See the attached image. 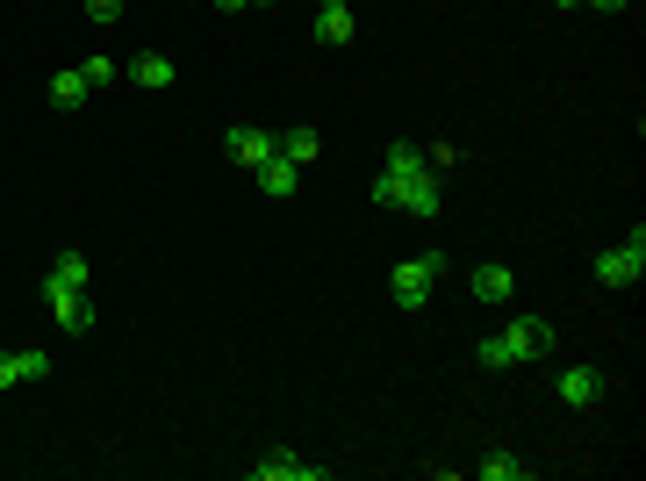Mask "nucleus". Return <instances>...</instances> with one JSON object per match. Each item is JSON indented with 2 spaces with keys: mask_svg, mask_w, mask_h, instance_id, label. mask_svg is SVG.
I'll return each instance as SVG.
<instances>
[{
  "mask_svg": "<svg viewBox=\"0 0 646 481\" xmlns=\"http://www.w3.org/2000/svg\"><path fill=\"white\" fill-rule=\"evenodd\" d=\"M511 288H517V280H511V266H496V259H488V266H474V295H482V303H511Z\"/></svg>",
  "mask_w": 646,
  "mask_h": 481,
  "instance_id": "2eb2a0df",
  "label": "nucleus"
},
{
  "mask_svg": "<svg viewBox=\"0 0 646 481\" xmlns=\"http://www.w3.org/2000/svg\"><path fill=\"white\" fill-rule=\"evenodd\" d=\"M51 373V352L22 345V352H0V388H22V381H43Z\"/></svg>",
  "mask_w": 646,
  "mask_h": 481,
  "instance_id": "6e6552de",
  "label": "nucleus"
},
{
  "mask_svg": "<svg viewBox=\"0 0 646 481\" xmlns=\"http://www.w3.org/2000/svg\"><path fill=\"white\" fill-rule=\"evenodd\" d=\"M259 187H266V194H273V202H287V194H295V187H302V165H287L281 152H273L266 165H259Z\"/></svg>",
  "mask_w": 646,
  "mask_h": 481,
  "instance_id": "ddd939ff",
  "label": "nucleus"
},
{
  "mask_svg": "<svg viewBox=\"0 0 646 481\" xmlns=\"http://www.w3.org/2000/svg\"><path fill=\"white\" fill-rule=\"evenodd\" d=\"M215 8H223V14H244V8H252V0H215Z\"/></svg>",
  "mask_w": 646,
  "mask_h": 481,
  "instance_id": "412c9836",
  "label": "nucleus"
},
{
  "mask_svg": "<svg viewBox=\"0 0 646 481\" xmlns=\"http://www.w3.org/2000/svg\"><path fill=\"white\" fill-rule=\"evenodd\" d=\"M130 80H137V86H151V94H165V86H173V58H165V51L130 58Z\"/></svg>",
  "mask_w": 646,
  "mask_h": 481,
  "instance_id": "f8f14e48",
  "label": "nucleus"
},
{
  "mask_svg": "<svg viewBox=\"0 0 646 481\" xmlns=\"http://www.w3.org/2000/svg\"><path fill=\"white\" fill-rule=\"evenodd\" d=\"M87 94H94V86H87L80 65H72V72H51V109H87Z\"/></svg>",
  "mask_w": 646,
  "mask_h": 481,
  "instance_id": "4468645a",
  "label": "nucleus"
},
{
  "mask_svg": "<svg viewBox=\"0 0 646 481\" xmlns=\"http://www.w3.org/2000/svg\"><path fill=\"white\" fill-rule=\"evenodd\" d=\"M80 72H87V86H94V94H101V86H108V80H115V58H87V65H80Z\"/></svg>",
  "mask_w": 646,
  "mask_h": 481,
  "instance_id": "a211bd4d",
  "label": "nucleus"
},
{
  "mask_svg": "<svg viewBox=\"0 0 646 481\" xmlns=\"http://www.w3.org/2000/svg\"><path fill=\"white\" fill-rule=\"evenodd\" d=\"M374 202H381V208H410V216L431 223V216L445 208V187H438V173H431V158L417 152V144L395 137V144H388V173L374 180Z\"/></svg>",
  "mask_w": 646,
  "mask_h": 481,
  "instance_id": "f257e3e1",
  "label": "nucleus"
},
{
  "mask_svg": "<svg viewBox=\"0 0 646 481\" xmlns=\"http://www.w3.org/2000/svg\"><path fill=\"white\" fill-rule=\"evenodd\" d=\"M438 280H445V252H417V259H403L388 274V288H395V303H403V309H424Z\"/></svg>",
  "mask_w": 646,
  "mask_h": 481,
  "instance_id": "7ed1b4c3",
  "label": "nucleus"
},
{
  "mask_svg": "<svg viewBox=\"0 0 646 481\" xmlns=\"http://www.w3.org/2000/svg\"><path fill=\"white\" fill-rule=\"evenodd\" d=\"M561 402H575V410L604 402V373H596V367H567L561 373Z\"/></svg>",
  "mask_w": 646,
  "mask_h": 481,
  "instance_id": "9d476101",
  "label": "nucleus"
},
{
  "mask_svg": "<svg viewBox=\"0 0 646 481\" xmlns=\"http://www.w3.org/2000/svg\"><path fill=\"white\" fill-rule=\"evenodd\" d=\"M273 152H281V137H273V130H259V123L230 130V165H244V173H259Z\"/></svg>",
  "mask_w": 646,
  "mask_h": 481,
  "instance_id": "0eeeda50",
  "label": "nucleus"
},
{
  "mask_svg": "<svg viewBox=\"0 0 646 481\" xmlns=\"http://www.w3.org/2000/svg\"><path fill=\"white\" fill-rule=\"evenodd\" d=\"M639 274H646V231H633L610 252H596V280L604 288H639Z\"/></svg>",
  "mask_w": 646,
  "mask_h": 481,
  "instance_id": "20e7f679",
  "label": "nucleus"
},
{
  "mask_svg": "<svg viewBox=\"0 0 646 481\" xmlns=\"http://www.w3.org/2000/svg\"><path fill=\"white\" fill-rule=\"evenodd\" d=\"M360 37V14L345 0H316V43H352Z\"/></svg>",
  "mask_w": 646,
  "mask_h": 481,
  "instance_id": "1a4fd4ad",
  "label": "nucleus"
},
{
  "mask_svg": "<svg viewBox=\"0 0 646 481\" xmlns=\"http://www.w3.org/2000/svg\"><path fill=\"white\" fill-rule=\"evenodd\" d=\"M474 474H482V481H525V460H517V453H482Z\"/></svg>",
  "mask_w": 646,
  "mask_h": 481,
  "instance_id": "dca6fc26",
  "label": "nucleus"
},
{
  "mask_svg": "<svg viewBox=\"0 0 646 481\" xmlns=\"http://www.w3.org/2000/svg\"><path fill=\"white\" fill-rule=\"evenodd\" d=\"M316 152H323V130H316V123H287V130H281V158H287V165H310Z\"/></svg>",
  "mask_w": 646,
  "mask_h": 481,
  "instance_id": "9b49d317",
  "label": "nucleus"
},
{
  "mask_svg": "<svg viewBox=\"0 0 646 481\" xmlns=\"http://www.w3.org/2000/svg\"><path fill=\"white\" fill-rule=\"evenodd\" d=\"M474 352H482V367H532V359L553 352V324H546V317H517L511 330L482 338Z\"/></svg>",
  "mask_w": 646,
  "mask_h": 481,
  "instance_id": "f03ea898",
  "label": "nucleus"
},
{
  "mask_svg": "<svg viewBox=\"0 0 646 481\" xmlns=\"http://www.w3.org/2000/svg\"><path fill=\"white\" fill-rule=\"evenodd\" d=\"M252 8H273V0H252Z\"/></svg>",
  "mask_w": 646,
  "mask_h": 481,
  "instance_id": "5701e85b",
  "label": "nucleus"
},
{
  "mask_svg": "<svg viewBox=\"0 0 646 481\" xmlns=\"http://www.w3.org/2000/svg\"><path fill=\"white\" fill-rule=\"evenodd\" d=\"M582 8H604V14H618V8H625V0H582Z\"/></svg>",
  "mask_w": 646,
  "mask_h": 481,
  "instance_id": "aec40b11",
  "label": "nucleus"
},
{
  "mask_svg": "<svg viewBox=\"0 0 646 481\" xmlns=\"http://www.w3.org/2000/svg\"><path fill=\"white\" fill-rule=\"evenodd\" d=\"M51 280H65V288H87V280H94V266H87V252H58Z\"/></svg>",
  "mask_w": 646,
  "mask_h": 481,
  "instance_id": "f3484780",
  "label": "nucleus"
},
{
  "mask_svg": "<svg viewBox=\"0 0 646 481\" xmlns=\"http://www.w3.org/2000/svg\"><path fill=\"white\" fill-rule=\"evenodd\" d=\"M43 303H51L58 330H94V303H87V288H65V280H43Z\"/></svg>",
  "mask_w": 646,
  "mask_h": 481,
  "instance_id": "423d86ee",
  "label": "nucleus"
},
{
  "mask_svg": "<svg viewBox=\"0 0 646 481\" xmlns=\"http://www.w3.org/2000/svg\"><path fill=\"white\" fill-rule=\"evenodd\" d=\"M252 481H331V468L323 460H295L287 446H273V453H259L252 468H244Z\"/></svg>",
  "mask_w": 646,
  "mask_h": 481,
  "instance_id": "39448f33",
  "label": "nucleus"
},
{
  "mask_svg": "<svg viewBox=\"0 0 646 481\" xmlns=\"http://www.w3.org/2000/svg\"><path fill=\"white\" fill-rule=\"evenodd\" d=\"M87 14L94 22H122V0H87Z\"/></svg>",
  "mask_w": 646,
  "mask_h": 481,
  "instance_id": "6ab92c4d",
  "label": "nucleus"
},
{
  "mask_svg": "<svg viewBox=\"0 0 646 481\" xmlns=\"http://www.w3.org/2000/svg\"><path fill=\"white\" fill-rule=\"evenodd\" d=\"M561 8H582V0H561Z\"/></svg>",
  "mask_w": 646,
  "mask_h": 481,
  "instance_id": "4be33fe9",
  "label": "nucleus"
}]
</instances>
